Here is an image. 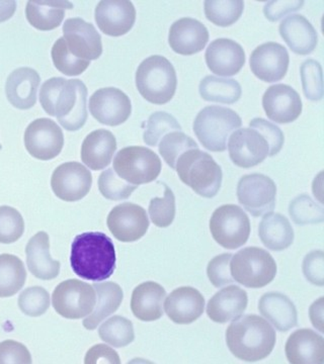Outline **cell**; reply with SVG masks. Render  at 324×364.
Wrapping results in <instances>:
<instances>
[{"label":"cell","mask_w":324,"mask_h":364,"mask_svg":"<svg viewBox=\"0 0 324 364\" xmlns=\"http://www.w3.org/2000/svg\"><path fill=\"white\" fill-rule=\"evenodd\" d=\"M40 102L66 131L80 130L88 119V87L79 79L55 77L41 87Z\"/></svg>","instance_id":"cell-1"},{"label":"cell","mask_w":324,"mask_h":364,"mask_svg":"<svg viewBox=\"0 0 324 364\" xmlns=\"http://www.w3.org/2000/svg\"><path fill=\"white\" fill-rule=\"evenodd\" d=\"M72 270L83 279L103 282L116 270V249L112 239L102 232L79 234L71 244Z\"/></svg>","instance_id":"cell-2"},{"label":"cell","mask_w":324,"mask_h":364,"mask_svg":"<svg viewBox=\"0 0 324 364\" xmlns=\"http://www.w3.org/2000/svg\"><path fill=\"white\" fill-rule=\"evenodd\" d=\"M276 332L268 321L258 315L235 318L227 328L226 343L230 352L246 363L268 358L276 345Z\"/></svg>","instance_id":"cell-3"},{"label":"cell","mask_w":324,"mask_h":364,"mask_svg":"<svg viewBox=\"0 0 324 364\" xmlns=\"http://www.w3.org/2000/svg\"><path fill=\"white\" fill-rule=\"evenodd\" d=\"M175 170L181 181L197 195L212 198L219 193L222 169L210 154L199 148L182 154L175 164Z\"/></svg>","instance_id":"cell-4"},{"label":"cell","mask_w":324,"mask_h":364,"mask_svg":"<svg viewBox=\"0 0 324 364\" xmlns=\"http://www.w3.org/2000/svg\"><path fill=\"white\" fill-rule=\"evenodd\" d=\"M136 86L140 95L151 104H167L177 90V72L165 57H148L137 69Z\"/></svg>","instance_id":"cell-5"},{"label":"cell","mask_w":324,"mask_h":364,"mask_svg":"<svg viewBox=\"0 0 324 364\" xmlns=\"http://www.w3.org/2000/svg\"><path fill=\"white\" fill-rule=\"evenodd\" d=\"M241 124L239 114L232 109L211 105L199 112L193 129L204 148L212 152H224L229 136Z\"/></svg>","instance_id":"cell-6"},{"label":"cell","mask_w":324,"mask_h":364,"mask_svg":"<svg viewBox=\"0 0 324 364\" xmlns=\"http://www.w3.org/2000/svg\"><path fill=\"white\" fill-rule=\"evenodd\" d=\"M230 272L234 282L249 289H261L273 282L277 263L265 249L247 247L232 256Z\"/></svg>","instance_id":"cell-7"},{"label":"cell","mask_w":324,"mask_h":364,"mask_svg":"<svg viewBox=\"0 0 324 364\" xmlns=\"http://www.w3.org/2000/svg\"><path fill=\"white\" fill-rule=\"evenodd\" d=\"M114 170L125 181L138 186L157 178L162 171V161L152 150L142 146H131L117 152Z\"/></svg>","instance_id":"cell-8"},{"label":"cell","mask_w":324,"mask_h":364,"mask_svg":"<svg viewBox=\"0 0 324 364\" xmlns=\"http://www.w3.org/2000/svg\"><path fill=\"white\" fill-rule=\"evenodd\" d=\"M210 231L214 240L223 248L234 250L249 240L251 221L239 205H221L211 217Z\"/></svg>","instance_id":"cell-9"},{"label":"cell","mask_w":324,"mask_h":364,"mask_svg":"<svg viewBox=\"0 0 324 364\" xmlns=\"http://www.w3.org/2000/svg\"><path fill=\"white\" fill-rule=\"evenodd\" d=\"M52 304L62 317L78 320L90 315L97 305V294L93 287L86 282L65 280L55 289Z\"/></svg>","instance_id":"cell-10"},{"label":"cell","mask_w":324,"mask_h":364,"mask_svg":"<svg viewBox=\"0 0 324 364\" xmlns=\"http://www.w3.org/2000/svg\"><path fill=\"white\" fill-rule=\"evenodd\" d=\"M277 186L270 177L254 173L242 176L237 186L240 205L254 217L273 212L276 205Z\"/></svg>","instance_id":"cell-11"},{"label":"cell","mask_w":324,"mask_h":364,"mask_svg":"<svg viewBox=\"0 0 324 364\" xmlns=\"http://www.w3.org/2000/svg\"><path fill=\"white\" fill-rule=\"evenodd\" d=\"M25 146L36 159L43 161L54 159L63 149V132L52 119H36L26 128Z\"/></svg>","instance_id":"cell-12"},{"label":"cell","mask_w":324,"mask_h":364,"mask_svg":"<svg viewBox=\"0 0 324 364\" xmlns=\"http://www.w3.org/2000/svg\"><path fill=\"white\" fill-rule=\"evenodd\" d=\"M108 227L115 238L121 242H135L147 233L150 219L140 205L125 203L117 205L108 215Z\"/></svg>","instance_id":"cell-13"},{"label":"cell","mask_w":324,"mask_h":364,"mask_svg":"<svg viewBox=\"0 0 324 364\" xmlns=\"http://www.w3.org/2000/svg\"><path fill=\"white\" fill-rule=\"evenodd\" d=\"M90 111L91 116L100 124L120 126L131 116V100L119 88H100L91 95Z\"/></svg>","instance_id":"cell-14"},{"label":"cell","mask_w":324,"mask_h":364,"mask_svg":"<svg viewBox=\"0 0 324 364\" xmlns=\"http://www.w3.org/2000/svg\"><path fill=\"white\" fill-rule=\"evenodd\" d=\"M93 176L90 170L78 162L60 165L52 174L51 186L55 195L64 202H78L90 193Z\"/></svg>","instance_id":"cell-15"},{"label":"cell","mask_w":324,"mask_h":364,"mask_svg":"<svg viewBox=\"0 0 324 364\" xmlns=\"http://www.w3.org/2000/svg\"><path fill=\"white\" fill-rule=\"evenodd\" d=\"M228 151L231 161L241 168L256 166L268 156L266 139L251 128L234 131L228 140Z\"/></svg>","instance_id":"cell-16"},{"label":"cell","mask_w":324,"mask_h":364,"mask_svg":"<svg viewBox=\"0 0 324 364\" xmlns=\"http://www.w3.org/2000/svg\"><path fill=\"white\" fill-rule=\"evenodd\" d=\"M63 33L69 52L76 58L90 62L100 58L102 38L91 23L80 18H68L64 23Z\"/></svg>","instance_id":"cell-17"},{"label":"cell","mask_w":324,"mask_h":364,"mask_svg":"<svg viewBox=\"0 0 324 364\" xmlns=\"http://www.w3.org/2000/svg\"><path fill=\"white\" fill-rule=\"evenodd\" d=\"M289 53L279 43L268 42L251 53L249 65L256 77L265 82L282 80L289 67Z\"/></svg>","instance_id":"cell-18"},{"label":"cell","mask_w":324,"mask_h":364,"mask_svg":"<svg viewBox=\"0 0 324 364\" xmlns=\"http://www.w3.org/2000/svg\"><path fill=\"white\" fill-rule=\"evenodd\" d=\"M95 21L100 30L110 37L129 33L136 21V9L128 0H103L95 7Z\"/></svg>","instance_id":"cell-19"},{"label":"cell","mask_w":324,"mask_h":364,"mask_svg":"<svg viewBox=\"0 0 324 364\" xmlns=\"http://www.w3.org/2000/svg\"><path fill=\"white\" fill-rule=\"evenodd\" d=\"M263 107L268 119L276 123H292L301 114V97L291 86L272 85L263 95Z\"/></svg>","instance_id":"cell-20"},{"label":"cell","mask_w":324,"mask_h":364,"mask_svg":"<svg viewBox=\"0 0 324 364\" xmlns=\"http://www.w3.org/2000/svg\"><path fill=\"white\" fill-rule=\"evenodd\" d=\"M205 59L213 73L229 77L239 73L246 64V53L234 40L217 39L209 45Z\"/></svg>","instance_id":"cell-21"},{"label":"cell","mask_w":324,"mask_h":364,"mask_svg":"<svg viewBox=\"0 0 324 364\" xmlns=\"http://www.w3.org/2000/svg\"><path fill=\"white\" fill-rule=\"evenodd\" d=\"M163 305L165 313L172 322L189 325L203 315L205 299L198 289L182 287L170 293Z\"/></svg>","instance_id":"cell-22"},{"label":"cell","mask_w":324,"mask_h":364,"mask_svg":"<svg viewBox=\"0 0 324 364\" xmlns=\"http://www.w3.org/2000/svg\"><path fill=\"white\" fill-rule=\"evenodd\" d=\"M208 41V28L194 18H182L170 26L169 46L177 54H197L205 48Z\"/></svg>","instance_id":"cell-23"},{"label":"cell","mask_w":324,"mask_h":364,"mask_svg":"<svg viewBox=\"0 0 324 364\" xmlns=\"http://www.w3.org/2000/svg\"><path fill=\"white\" fill-rule=\"evenodd\" d=\"M286 356L292 364L324 363V339L311 329L293 333L285 347Z\"/></svg>","instance_id":"cell-24"},{"label":"cell","mask_w":324,"mask_h":364,"mask_svg":"<svg viewBox=\"0 0 324 364\" xmlns=\"http://www.w3.org/2000/svg\"><path fill=\"white\" fill-rule=\"evenodd\" d=\"M41 77L38 72L28 67H21L11 72L7 77L6 93L11 105L19 109H30L37 102Z\"/></svg>","instance_id":"cell-25"},{"label":"cell","mask_w":324,"mask_h":364,"mask_svg":"<svg viewBox=\"0 0 324 364\" xmlns=\"http://www.w3.org/2000/svg\"><path fill=\"white\" fill-rule=\"evenodd\" d=\"M249 298L246 291L237 286H230L221 289L209 301L208 317L213 322L224 323L239 318L246 310Z\"/></svg>","instance_id":"cell-26"},{"label":"cell","mask_w":324,"mask_h":364,"mask_svg":"<svg viewBox=\"0 0 324 364\" xmlns=\"http://www.w3.org/2000/svg\"><path fill=\"white\" fill-rule=\"evenodd\" d=\"M26 264L28 270L37 279L51 280L60 273L59 261L53 260L50 255L49 235L39 232L33 236L26 247Z\"/></svg>","instance_id":"cell-27"},{"label":"cell","mask_w":324,"mask_h":364,"mask_svg":"<svg viewBox=\"0 0 324 364\" xmlns=\"http://www.w3.org/2000/svg\"><path fill=\"white\" fill-rule=\"evenodd\" d=\"M117 150L116 136L112 132L100 129L91 132L81 146V160L91 170L109 166Z\"/></svg>","instance_id":"cell-28"},{"label":"cell","mask_w":324,"mask_h":364,"mask_svg":"<svg viewBox=\"0 0 324 364\" xmlns=\"http://www.w3.org/2000/svg\"><path fill=\"white\" fill-rule=\"evenodd\" d=\"M281 36L290 49L298 55H308L315 50L318 38L315 28L301 14H292L282 21Z\"/></svg>","instance_id":"cell-29"},{"label":"cell","mask_w":324,"mask_h":364,"mask_svg":"<svg viewBox=\"0 0 324 364\" xmlns=\"http://www.w3.org/2000/svg\"><path fill=\"white\" fill-rule=\"evenodd\" d=\"M165 296L167 291L160 284L155 282H143L132 294V312L143 322L160 320L163 315Z\"/></svg>","instance_id":"cell-30"},{"label":"cell","mask_w":324,"mask_h":364,"mask_svg":"<svg viewBox=\"0 0 324 364\" xmlns=\"http://www.w3.org/2000/svg\"><path fill=\"white\" fill-rule=\"evenodd\" d=\"M258 310L280 332L289 331L298 324L296 306L285 294H263L259 299Z\"/></svg>","instance_id":"cell-31"},{"label":"cell","mask_w":324,"mask_h":364,"mask_svg":"<svg viewBox=\"0 0 324 364\" xmlns=\"http://www.w3.org/2000/svg\"><path fill=\"white\" fill-rule=\"evenodd\" d=\"M72 9L73 4L69 1L31 0L26 4V20L37 30L52 31L61 25L65 11Z\"/></svg>","instance_id":"cell-32"},{"label":"cell","mask_w":324,"mask_h":364,"mask_svg":"<svg viewBox=\"0 0 324 364\" xmlns=\"http://www.w3.org/2000/svg\"><path fill=\"white\" fill-rule=\"evenodd\" d=\"M259 238L266 248L283 251L289 248L294 241V231L289 220L279 213H268L258 228Z\"/></svg>","instance_id":"cell-33"},{"label":"cell","mask_w":324,"mask_h":364,"mask_svg":"<svg viewBox=\"0 0 324 364\" xmlns=\"http://www.w3.org/2000/svg\"><path fill=\"white\" fill-rule=\"evenodd\" d=\"M93 287L97 291L98 301L90 317L83 320V326L88 330H95L100 322L116 312L124 298L122 287L116 282L93 284Z\"/></svg>","instance_id":"cell-34"},{"label":"cell","mask_w":324,"mask_h":364,"mask_svg":"<svg viewBox=\"0 0 324 364\" xmlns=\"http://www.w3.org/2000/svg\"><path fill=\"white\" fill-rule=\"evenodd\" d=\"M200 95L206 102L232 105L239 102L241 97V86L231 78L216 77L208 75L202 79Z\"/></svg>","instance_id":"cell-35"},{"label":"cell","mask_w":324,"mask_h":364,"mask_svg":"<svg viewBox=\"0 0 324 364\" xmlns=\"http://www.w3.org/2000/svg\"><path fill=\"white\" fill-rule=\"evenodd\" d=\"M26 279L25 264L11 254L0 255V298H11L23 289Z\"/></svg>","instance_id":"cell-36"},{"label":"cell","mask_w":324,"mask_h":364,"mask_svg":"<svg viewBox=\"0 0 324 364\" xmlns=\"http://www.w3.org/2000/svg\"><path fill=\"white\" fill-rule=\"evenodd\" d=\"M100 338L116 348L128 346L135 339L133 324L122 316H114L105 321L98 329Z\"/></svg>","instance_id":"cell-37"},{"label":"cell","mask_w":324,"mask_h":364,"mask_svg":"<svg viewBox=\"0 0 324 364\" xmlns=\"http://www.w3.org/2000/svg\"><path fill=\"white\" fill-rule=\"evenodd\" d=\"M244 9L242 0H207L205 14L211 23L222 28L232 26L239 20Z\"/></svg>","instance_id":"cell-38"},{"label":"cell","mask_w":324,"mask_h":364,"mask_svg":"<svg viewBox=\"0 0 324 364\" xmlns=\"http://www.w3.org/2000/svg\"><path fill=\"white\" fill-rule=\"evenodd\" d=\"M198 148V144L194 139L181 131L167 134L160 142V155L172 169H175V164L182 154Z\"/></svg>","instance_id":"cell-39"},{"label":"cell","mask_w":324,"mask_h":364,"mask_svg":"<svg viewBox=\"0 0 324 364\" xmlns=\"http://www.w3.org/2000/svg\"><path fill=\"white\" fill-rule=\"evenodd\" d=\"M175 131H182V126L175 117L167 112H156L148 119L143 140L148 146L155 147L163 136Z\"/></svg>","instance_id":"cell-40"},{"label":"cell","mask_w":324,"mask_h":364,"mask_svg":"<svg viewBox=\"0 0 324 364\" xmlns=\"http://www.w3.org/2000/svg\"><path fill=\"white\" fill-rule=\"evenodd\" d=\"M52 59L55 67L67 76L80 75L90 66V62L76 58L69 52L64 38H60L52 48Z\"/></svg>","instance_id":"cell-41"},{"label":"cell","mask_w":324,"mask_h":364,"mask_svg":"<svg viewBox=\"0 0 324 364\" xmlns=\"http://www.w3.org/2000/svg\"><path fill=\"white\" fill-rule=\"evenodd\" d=\"M290 215L297 225L320 224L324 219V210L310 196L301 195L292 200L289 207Z\"/></svg>","instance_id":"cell-42"},{"label":"cell","mask_w":324,"mask_h":364,"mask_svg":"<svg viewBox=\"0 0 324 364\" xmlns=\"http://www.w3.org/2000/svg\"><path fill=\"white\" fill-rule=\"evenodd\" d=\"M305 97L312 102L323 97V67L314 59L305 60L300 68Z\"/></svg>","instance_id":"cell-43"},{"label":"cell","mask_w":324,"mask_h":364,"mask_svg":"<svg viewBox=\"0 0 324 364\" xmlns=\"http://www.w3.org/2000/svg\"><path fill=\"white\" fill-rule=\"evenodd\" d=\"M98 188L103 196L110 200H122L128 198L137 186L125 181L121 177L117 176L113 168L105 170L100 174L98 178Z\"/></svg>","instance_id":"cell-44"},{"label":"cell","mask_w":324,"mask_h":364,"mask_svg":"<svg viewBox=\"0 0 324 364\" xmlns=\"http://www.w3.org/2000/svg\"><path fill=\"white\" fill-rule=\"evenodd\" d=\"M25 222L18 210L7 205L0 207V243L11 244L21 239Z\"/></svg>","instance_id":"cell-45"},{"label":"cell","mask_w":324,"mask_h":364,"mask_svg":"<svg viewBox=\"0 0 324 364\" xmlns=\"http://www.w3.org/2000/svg\"><path fill=\"white\" fill-rule=\"evenodd\" d=\"M164 186L163 198H155L151 200L150 205V215L151 221L156 227L167 228L174 222L175 217V196L172 189L167 184Z\"/></svg>","instance_id":"cell-46"},{"label":"cell","mask_w":324,"mask_h":364,"mask_svg":"<svg viewBox=\"0 0 324 364\" xmlns=\"http://www.w3.org/2000/svg\"><path fill=\"white\" fill-rule=\"evenodd\" d=\"M19 308L21 312L30 317H40L49 309L50 294L41 287L26 289L19 296Z\"/></svg>","instance_id":"cell-47"},{"label":"cell","mask_w":324,"mask_h":364,"mask_svg":"<svg viewBox=\"0 0 324 364\" xmlns=\"http://www.w3.org/2000/svg\"><path fill=\"white\" fill-rule=\"evenodd\" d=\"M251 129L258 131L266 139L268 145V156H275L282 150L284 146L285 136L279 127L266 121V119H254L249 123Z\"/></svg>","instance_id":"cell-48"},{"label":"cell","mask_w":324,"mask_h":364,"mask_svg":"<svg viewBox=\"0 0 324 364\" xmlns=\"http://www.w3.org/2000/svg\"><path fill=\"white\" fill-rule=\"evenodd\" d=\"M232 254L224 253L216 256L209 262L207 274L211 284L215 287H222L234 284V279L230 272V261Z\"/></svg>","instance_id":"cell-49"},{"label":"cell","mask_w":324,"mask_h":364,"mask_svg":"<svg viewBox=\"0 0 324 364\" xmlns=\"http://www.w3.org/2000/svg\"><path fill=\"white\" fill-rule=\"evenodd\" d=\"M30 364L32 356L25 345L14 340L0 343V364Z\"/></svg>","instance_id":"cell-50"},{"label":"cell","mask_w":324,"mask_h":364,"mask_svg":"<svg viewBox=\"0 0 324 364\" xmlns=\"http://www.w3.org/2000/svg\"><path fill=\"white\" fill-rule=\"evenodd\" d=\"M303 273L307 280L315 286L324 284V253L323 250L312 251L304 258Z\"/></svg>","instance_id":"cell-51"},{"label":"cell","mask_w":324,"mask_h":364,"mask_svg":"<svg viewBox=\"0 0 324 364\" xmlns=\"http://www.w3.org/2000/svg\"><path fill=\"white\" fill-rule=\"evenodd\" d=\"M304 1H268L263 7V14L270 21H277L286 14L298 11Z\"/></svg>","instance_id":"cell-52"},{"label":"cell","mask_w":324,"mask_h":364,"mask_svg":"<svg viewBox=\"0 0 324 364\" xmlns=\"http://www.w3.org/2000/svg\"><path fill=\"white\" fill-rule=\"evenodd\" d=\"M85 363L86 364L112 363L120 364L121 359L116 351L105 344H98L91 347L86 353Z\"/></svg>","instance_id":"cell-53"},{"label":"cell","mask_w":324,"mask_h":364,"mask_svg":"<svg viewBox=\"0 0 324 364\" xmlns=\"http://www.w3.org/2000/svg\"><path fill=\"white\" fill-rule=\"evenodd\" d=\"M323 298H320L312 304L310 310H309V315H310V320L314 327L318 330L319 332L323 333Z\"/></svg>","instance_id":"cell-54"},{"label":"cell","mask_w":324,"mask_h":364,"mask_svg":"<svg viewBox=\"0 0 324 364\" xmlns=\"http://www.w3.org/2000/svg\"><path fill=\"white\" fill-rule=\"evenodd\" d=\"M16 2L13 0L0 1V23L9 21L16 13Z\"/></svg>","instance_id":"cell-55"},{"label":"cell","mask_w":324,"mask_h":364,"mask_svg":"<svg viewBox=\"0 0 324 364\" xmlns=\"http://www.w3.org/2000/svg\"><path fill=\"white\" fill-rule=\"evenodd\" d=\"M2 149V146H1V144H0V150Z\"/></svg>","instance_id":"cell-56"}]
</instances>
